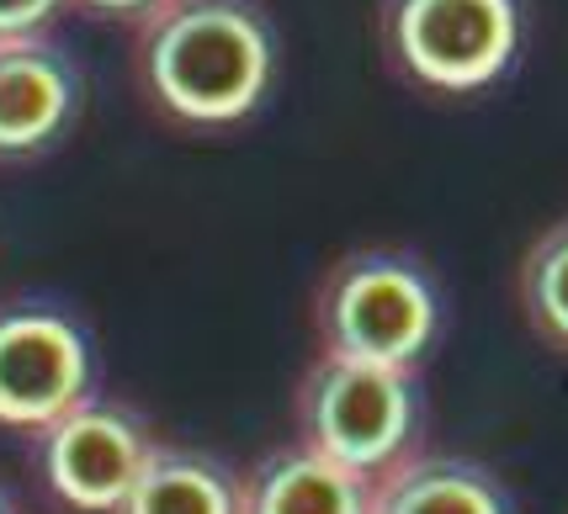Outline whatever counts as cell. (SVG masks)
Wrapping results in <instances>:
<instances>
[{"mask_svg": "<svg viewBox=\"0 0 568 514\" xmlns=\"http://www.w3.org/2000/svg\"><path fill=\"white\" fill-rule=\"evenodd\" d=\"M64 0H0V43L11 38H38V27L49 22Z\"/></svg>", "mask_w": 568, "mask_h": 514, "instance_id": "cell-12", "label": "cell"}, {"mask_svg": "<svg viewBox=\"0 0 568 514\" xmlns=\"http://www.w3.org/2000/svg\"><path fill=\"white\" fill-rule=\"evenodd\" d=\"M149 456H154V441H149L144 419L106 398H85L80 409L43 430L49 489L70 510L85 514H123Z\"/></svg>", "mask_w": 568, "mask_h": 514, "instance_id": "cell-5", "label": "cell"}, {"mask_svg": "<svg viewBox=\"0 0 568 514\" xmlns=\"http://www.w3.org/2000/svg\"><path fill=\"white\" fill-rule=\"evenodd\" d=\"M91 392V345L59 308H0V424L49 430Z\"/></svg>", "mask_w": 568, "mask_h": 514, "instance_id": "cell-6", "label": "cell"}, {"mask_svg": "<svg viewBox=\"0 0 568 514\" xmlns=\"http://www.w3.org/2000/svg\"><path fill=\"white\" fill-rule=\"evenodd\" d=\"M372 477L293 441L250 466L245 514H372Z\"/></svg>", "mask_w": 568, "mask_h": 514, "instance_id": "cell-8", "label": "cell"}, {"mask_svg": "<svg viewBox=\"0 0 568 514\" xmlns=\"http://www.w3.org/2000/svg\"><path fill=\"white\" fill-rule=\"evenodd\" d=\"M383 53L409 85L468 96L520 53V0H383Z\"/></svg>", "mask_w": 568, "mask_h": 514, "instance_id": "cell-4", "label": "cell"}, {"mask_svg": "<svg viewBox=\"0 0 568 514\" xmlns=\"http://www.w3.org/2000/svg\"><path fill=\"white\" fill-rule=\"evenodd\" d=\"M372 514H510V504L489 466L415 451L377 477Z\"/></svg>", "mask_w": 568, "mask_h": 514, "instance_id": "cell-9", "label": "cell"}, {"mask_svg": "<svg viewBox=\"0 0 568 514\" xmlns=\"http://www.w3.org/2000/svg\"><path fill=\"white\" fill-rule=\"evenodd\" d=\"M324 356L415 371L442 329V292L425 260L404 249H356L335 260L314 297Z\"/></svg>", "mask_w": 568, "mask_h": 514, "instance_id": "cell-2", "label": "cell"}, {"mask_svg": "<svg viewBox=\"0 0 568 514\" xmlns=\"http://www.w3.org/2000/svg\"><path fill=\"white\" fill-rule=\"evenodd\" d=\"M272 70L276 38L255 0H160L144 17L139 74L181 123L223 127L250 117Z\"/></svg>", "mask_w": 568, "mask_h": 514, "instance_id": "cell-1", "label": "cell"}, {"mask_svg": "<svg viewBox=\"0 0 568 514\" xmlns=\"http://www.w3.org/2000/svg\"><path fill=\"white\" fill-rule=\"evenodd\" d=\"M80 80L70 59L43 38L0 43V154H32L53 144L74 117Z\"/></svg>", "mask_w": 568, "mask_h": 514, "instance_id": "cell-7", "label": "cell"}, {"mask_svg": "<svg viewBox=\"0 0 568 514\" xmlns=\"http://www.w3.org/2000/svg\"><path fill=\"white\" fill-rule=\"evenodd\" d=\"M80 6H97L106 17H149L160 0H80Z\"/></svg>", "mask_w": 568, "mask_h": 514, "instance_id": "cell-13", "label": "cell"}, {"mask_svg": "<svg viewBox=\"0 0 568 514\" xmlns=\"http://www.w3.org/2000/svg\"><path fill=\"white\" fill-rule=\"evenodd\" d=\"M0 514H17V504H11V493L0 489Z\"/></svg>", "mask_w": 568, "mask_h": 514, "instance_id": "cell-14", "label": "cell"}, {"mask_svg": "<svg viewBox=\"0 0 568 514\" xmlns=\"http://www.w3.org/2000/svg\"><path fill=\"white\" fill-rule=\"evenodd\" d=\"M415 430H420L415 371L320 356L297 382V441L372 483L394 472L404 456H415Z\"/></svg>", "mask_w": 568, "mask_h": 514, "instance_id": "cell-3", "label": "cell"}, {"mask_svg": "<svg viewBox=\"0 0 568 514\" xmlns=\"http://www.w3.org/2000/svg\"><path fill=\"white\" fill-rule=\"evenodd\" d=\"M123 514H245V483L229 477L213 456L154 445Z\"/></svg>", "mask_w": 568, "mask_h": 514, "instance_id": "cell-10", "label": "cell"}, {"mask_svg": "<svg viewBox=\"0 0 568 514\" xmlns=\"http://www.w3.org/2000/svg\"><path fill=\"white\" fill-rule=\"evenodd\" d=\"M516 297L537 340L568 356V218L547 223L531 239V249L520 255Z\"/></svg>", "mask_w": 568, "mask_h": 514, "instance_id": "cell-11", "label": "cell"}]
</instances>
